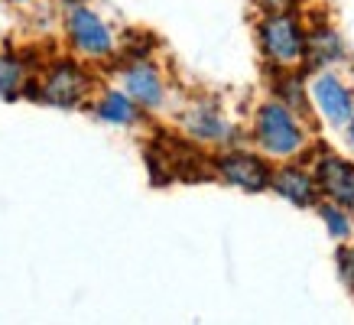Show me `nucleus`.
I'll return each instance as SVG.
<instances>
[{
  "instance_id": "5",
  "label": "nucleus",
  "mask_w": 354,
  "mask_h": 325,
  "mask_svg": "<svg viewBox=\"0 0 354 325\" xmlns=\"http://www.w3.org/2000/svg\"><path fill=\"white\" fill-rule=\"evenodd\" d=\"M215 166L227 183L244 189V192H263L273 179L270 166L254 153H225V156H218Z\"/></svg>"
},
{
  "instance_id": "8",
  "label": "nucleus",
  "mask_w": 354,
  "mask_h": 325,
  "mask_svg": "<svg viewBox=\"0 0 354 325\" xmlns=\"http://www.w3.org/2000/svg\"><path fill=\"white\" fill-rule=\"evenodd\" d=\"M319 189L325 195H332L338 205L354 208V166L338 160V156L319 160Z\"/></svg>"
},
{
  "instance_id": "10",
  "label": "nucleus",
  "mask_w": 354,
  "mask_h": 325,
  "mask_svg": "<svg viewBox=\"0 0 354 325\" xmlns=\"http://www.w3.org/2000/svg\"><path fill=\"white\" fill-rule=\"evenodd\" d=\"M270 185H277V192L283 195V198H290L292 205H312L315 202V195H319V185H315V179H312L309 173H302V169H296V166H286V169H279L273 179H270Z\"/></svg>"
},
{
  "instance_id": "14",
  "label": "nucleus",
  "mask_w": 354,
  "mask_h": 325,
  "mask_svg": "<svg viewBox=\"0 0 354 325\" xmlns=\"http://www.w3.org/2000/svg\"><path fill=\"white\" fill-rule=\"evenodd\" d=\"M322 218H325V225H328V231H332L338 241L351 234V218L344 215V212H338V208H322Z\"/></svg>"
},
{
  "instance_id": "9",
  "label": "nucleus",
  "mask_w": 354,
  "mask_h": 325,
  "mask_svg": "<svg viewBox=\"0 0 354 325\" xmlns=\"http://www.w3.org/2000/svg\"><path fill=\"white\" fill-rule=\"evenodd\" d=\"M185 130H189V137L192 140H205V143H218V140H231L227 133H231V127H227V120L218 114L212 104H195V108L185 111L183 118Z\"/></svg>"
},
{
  "instance_id": "2",
  "label": "nucleus",
  "mask_w": 354,
  "mask_h": 325,
  "mask_svg": "<svg viewBox=\"0 0 354 325\" xmlns=\"http://www.w3.org/2000/svg\"><path fill=\"white\" fill-rule=\"evenodd\" d=\"M260 43L273 65H296L306 55V32L292 17H270L260 26Z\"/></svg>"
},
{
  "instance_id": "6",
  "label": "nucleus",
  "mask_w": 354,
  "mask_h": 325,
  "mask_svg": "<svg viewBox=\"0 0 354 325\" xmlns=\"http://www.w3.org/2000/svg\"><path fill=\"white\" fill-rule=\"evenodd\" d=\"M124 91H127V98L137 108H147V111L160 108L162 98H166L162 75L150 62H133L124 68Z\"/></svg>"
},
{
  "instance_id": "19",
  "label": "nucleus",
  "mask_w": 354,
  "mask_h": 325,
  "mask_svg": "<svg viewBox=\"0 0 354 325\" xmlns=\"http://www.w3.org/2000/svg\"><path fill=\"white\" fill-rule=\"evenodd\" d=\"M13 3H26V0H13Z\"/></svg>"
},
{
  "instance_id": "18",
  "label": "nucleus",
  "mask_w": 354,
  "mask_h": 325,
  "mask_svg": "<svg viewBox=\"0 0 354 325\" xmlns=\"http://www.w3.org/2000/svg\"><path fill=\"white\" fill-rule=\"evenodd\" d=\"M351 143H354V120H351Z\"/></svg>"
},
{
  "instance_id": "1",
  "label": "nucleus",
  "mask_w": 354,
  "mask_h": 325,
  "mask_svg": "<svg viewBox=\"0 0 354 325\" xmlns=\"http://www.w3.org/2000/svg\"><path fill=\"white\" fill-rule=\"evenodd\" d=\"M257 140L273 156H290L302 147V130L292 120L290 108L283 104H263L257 114Z\"/></svg>"
},
{
  "instance_id": "17",
  "label": "nucleus",
  "mask_w": 354,
  "mask_h": 325,
  "mask_svg": "<svg viewBox=\"0 0 354 325\" xmlns=\"http://www.w3.org/2000/svg\"><path fill=\"white\" fill-rule=\"evenodd\" d=\"M62 3H68V7H82L85 0H62Z\"/></svg>"
},
{
  "instance_id": "4",
  "label": "nucleus",
  "mask_w": 354,
  "mask_h": 325,
  "mask_svg": "<svg viewBox=\"0 0 354 325\" xmlns=\"http://www.w3.org/2000/svg\"><path fill=\"white\" fill-rule=\"evenodd\" d=\"M88 91V75L85 68H78L75 62H55L49 68V75L43 78V101L55 104V108H75Z\"/></svg>"
},
{
  "instance_id": "15",
  "label": "nucleus",
  "mask_w": 354,
  "mask_h": 325,
  "mask_svg": "<svg viewBox=\"0 0 354 325\" xmlns=\"http://www.w3.org/2000/svg\"><path fill=\"white\" fill-rule=\"evenodd\" d=\"M338 260H342V273H344V280H348V286L354 290V250L344 248V250H342V257H338Z\"/></svg>"
},
{
  "instance_id": "12",
  "label": "nucleus",
  "mask_w": 354,
  "mask_h": 325,
  "mask_svg": "<svg viewBox=\"0 0 354 325\" xmlns=\"http://www.w3.org/2000/svg\"><path fill=\"white\" fill-rule=\"evenodd\" d=\"M306 53L315 59V62H335V59H342V39H338V32L332 30H315L306 39Z\"/></svg>"
},
{
  "instance_id": "3",
  "label": "nucleus",
  "mask_w": 354,
  "mask_h": 325,
  "mask_svg": "<svg viewBox=\"0 0 354 325\" xmlns=\"http://www.w3.org/2000/svg\"><path fill=\"white\" fill-rule=\"evenodd\" d=\"M68 39L82 55H91V59H104L114 49V32L111 26L95 10H88L85 3L82 7H72L68 13Z\"/></svg>"
},
{
  "instance_id": "11",
  "label": "nucleus",
  "mask_w": 354,
  "mask_h": 325,
  "mask_svg": "<svg viewBox=\"0 0 354 325\" xmlns=\"http://www.w3.org/2000/svg\"><path fill=\"white\" fill-rule=\"evenodd\" d=\"M97 118L108 120V124H120V127H127V124H133V120L140 118L137 104L127 98V91H108V95L97 101Z\"/></svg>"
},
{
  "instance_id": "13",
  "label": "nucleus",
  "mask_w": 354,
  "mask_h": 325,
  "mask_svg": "<svg viewBox=\"0 0 354 325\" xmlns=\"http://www.w3.org/2000/svg\"><path fill=\"white\" fill-rule=\"evenodd\" d=\"M23 85V65L13 55H0V98L10 101Z\"/></svg>"
},
{
  "instance_id": "7",
  "label": "nucleus",
  "mask_w": 354,
  "mask_h": 325,
  "mask_svg": "<svg viewBox=\"0 0 354 325\" xmlns=\"http://www.w3.org/2000/svg\"><path fill=\"white\" fill-rule=\"evenodd\" d=\"M312 101L332 124H348L354 114V98L351 91L338 82L335 75H319L312 82Z\"/></svg>"
},
{
  "instance_id": "16",
  "label": "nucleus",
  "mask_w": 354,
  "mask_h": 325,
  "mask_svg": "<svg viewBox=\"0 0 354 325\" xmlns=\"http://www.w3.org/2000/svg\"><path fill=\"white\" fill-rule=\"evenodd\" d=\"M260 3H263V7H279L283 0H260Z\"/></svg>"
}]
</instances>
